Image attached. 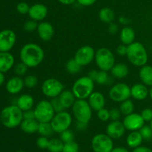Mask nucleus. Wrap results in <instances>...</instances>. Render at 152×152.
<instances>
[{"mask_svg":"<svg viewBox=\"0 0 152 152\" xmlns=\"http://www.w3.org/2000/svg\"><path fill=\"white\" fill-rule=\"evenodd\" d=\"M44 51L36 43H27L20 51V59L29 68L38 66L44 59Z\"/></svg>","mask_w":152,"mask_h":152,"instance_id":"obj_1","label":"nucleus"},{"mask_svg":"<svg viewBox=\"0 0 152 152\" xmlns=\"http://www.w3.org/2000/svg\"><path fill=\"white\" fill-rule=\"evenodd\" d=\"M126 56L131 63L140 67L146 65L148 60V53L145 46L139 42H134L128 46Z\"/></svg>","mask_w":152,"mask_h":152,"instance_id":"obj_2","label":"nucleus"},{"mask_svg":"<svg viewBox=\"0 0 152 152\" xmlns=\"http://www.w3.org/2000/svg\"><path fill=\"white\" fill-rule=\"evenodd\" d=\"M23 120V111L16 105L4 107L1 111V122L7 128H14L20 125Z\"/></svg>","mask_w":152,"mask_h":152,"instance_id":"obj_3","label":"nucleus"},{"mask_svg":"<svg viewBox=\"0 0 152 152\" xmlns=\"http://www.w3.org/2000/svg\"><path fill=\"white\" fill-rule=\"evenodd\" d=\"M94 82L88 76H83L74 82L71 91L77 99H86L94 92Z\"/></svg>","mask_w":152,"mask_h":152,"instance_id":"obj_4","label":"nucleus"},{"mask_svg":"<svg viewBox=\"0 0 152 152\" xmlns=\"http://www.w3.org/2000/svg\"><path fill=\"white\" fill-rule=\"evenodd\" d=\"M95 62L99 70L105 72L111 71L115 64L114 55L106 48H100L95 52Z\"/></svg>","mask_w":152,"mask_h":152,"instance_id":"obj_5","label":"nucleus"},{"mask_svg":"<svg viewBox=\"0 0 152 152\" xmlns=\"http://www.w3.org/2000/svg\"><path fill=\"white\" fill-rule=\"evenodd\" d=\"M72 111L77 122L88 124L91 119L92 109L86 100H76L72 106Z\"/></svg>","mask_w":152,"mask_h":152,"instance_id":"obj_6","label":"nucleus"},{"mask_svg":"<svg viewBox=\"0 0 152 152\" xmlns=\"http://www.w3.org/2000/svg\"><path fill=\"white\" fill-rule=\"evenodd\" d=\"M35 119L39 122H50L55 115V111L50 101L42 100L34 109Z\"/></svg>","mask_w":152,"mask_h":152,"instance_id":"obj_7","label":"nucleus"},{"mask_svg":"<svg viewBox=\"0 0 152 152\" xmlns=\"http://www.w3.org/2000/svg\"><path fill=\"white\" fill-rule=\"evenodd\" d=\"M72 123V116L69 113L62 111L54 115L50 124L54 132L61 134L63 131L69 129Z\"/></svg>","mask_w":152,"mask_h":152,"instance_id":"obj_8","label":"nucleus"},{"mask_svg":"<svg viewBox=\"0 0 152 152\" xmlns=\"http://www.w3.org/2000/svg\"><path fill=\"white\" fill-rule=\"evenodd\" d=\"M91 147L94 152H111L114 148V143L107 134H98L92 138Z\"/></svg>","mask_w":152,"mask_h":152,"instance_id":"obj_9","label":"nucleus"},{"mask_svg":"<svg viewBox=\"0 0 152 152\" xmlns=\"http://www.w3.org/2000/svg\"><path fill=\"white\" fill-rule=\"evenodd\" d=\"M110 98L114 102H123L130 98L131 88L125 83H118L112 86L109 90Z\"/></svg>","mask_w":152,"mask_h":152,"instance_id":"obj_10","label":"nucleus"},{"mask_svg":"<svg viewBox=\"0 0 152 152\" xmlns=\"http://www.w3.org/2000/svg\"><path fill=\"white\" fill-rule=\"evenodd\" d=\"M64 86L56 78H48L42 84V92L45 96L53 98L58 97L63 91Z\"/></svg>","mask_w":152,"mask_h":152,"instance_id":"obj_11","label":"nucleus"},{"mask_svg":"<svg viewBox=\"0 0 152 152\" xmlns=\"http://www.w3.org/2000/svg\"><path fill=\"white\" fill-rule=\"evenodd\" d=\"M95 52L91 46H82L76 52L74 59L81 66H85L93 61L95 58Z\"/></svg>","mask_w":152,"mask_h":152,"instance_id":"obj_12","label":"nucleus"},{"mask_svg":"<svg viewBox=\"0 0 152 152\" xmlns=\"http://www.w3.org/2000/svg\"><path fill=\"white\" fill-rule=\"evenodd\" d=\"M16 36L12 30L0 31V52H9L16 43Z\"/></svg>","mask_w":152,"mask_h":152,"instance_id":"obj_13","label":"nucleus"},{"mask_svg":"<svg viewBox=\"0 0 152 152\" xmlns=\"http://www.w3.org/2000/svg\"><path fill=\"white\" fill-rule=\"evenodd\" d=\"M123 123L126 130L135 131H140L144 126L145 121L143 120L140 114L132 113L128 116H126L123 119Z\"/></svg>","mask_w":152,"mask_h":152,"instance_id":"obj_14","label":"nucleus"},{"mask_svg":"<svg viewBox=\"0 0 152 152\" xmlns=\"http://www.w3.org/2000/svg\"><path fill=\"white\" fill-rule=\"evenodd\" d=\"M126 128L123 122L120 121H112L108 125L106 128V134L111 139H117L124 135Z\"/></svg>","mask_w":152,"mask_h":152,"instance_id":"obj_15","label":"nucleus"},{"mask_svg":"<svg viewBox=\"0 0 152 152\" xmlns=\"http://www.w3.org/2000/svg\"><path fill=\"white\" fill-rule=\"evenodd\" d=\"M30 18L35 21H42L47 16L48 8L45 4L37 3L30 7L28 12Z\"/></svg>","mask_w":152,"mask_h":152,"instance_id":"obj_16","label":"nucleus"},{"mask_svg":"<svg viewBox=\"0 0 152 152\" xmlns=\"http://www.w3.org/2000/svg\"><path fill=\"white\" fill-rule=\"evenodd\" d=\"M89 105L92 110L95 111H99L101 109L104 108L105 105V98L103 94L100 92H93L88 97Z\"/></svg>","mask_w":152,"mask_h":152,"instance_id":"obj_17","label":"nucleus"},{"mask_svg":"<svg viewBox=\"0 0 152 152\" xmlns=\"http://www.w3.org/2000/svg\"><path fill=\"white\" fill-rule=\"evenodd\" d=\"M38 35L43 41H49L53 37L54 29L53 25L48 22H40L37 27Z\"/></svg>","mask_w":152,"mask_h":152,"instance_id":"obj_18","label":"nucleus"},{"mask_svg":"<svg viewBox=\"0 0 152 152\" xmlns=\"http://www.w3.org/2000/svg\"><path fill=\"white\" fill-rule=\"evenodd\" d=\"M24 80L19 76H15L9 79L6 83V89L10 94H17L23 89Z\"/></svg>","mask_w":152,"mask_h":152,"instance_id":"obj_19","label":"nucleus"},{"mask_svg":"<svg viewBox=\"0 0 152 152\" xmlns=\"http://www.w3.org/2000/svg\"><path fill=\"white\" fill-rule=\"evenodd\" d=\"M14 57L10 52H0V72H8L14 65Z\"/></svg>","mask_w":152,"mask_h":152,"instance_id":"obj_20","label":"nucleus"},{"mask_svg":"<svg viewBox=\"0 0 152 152\" xmlns=\"http://www.w3.org/2000/svg\"><path fill=\"white\" fill-rule=\"evenodd\" d=\"M131 95L134 99L142 101L148 95V89L143 83H136L131 87Z\"/></svg>","mask_w":152,"mask_h":152,"instance_id":"obj_21","label":"nucleus"},{"mask_svg":"<svg viewBox=\"0 0 152 152\" xmlns=\"http://www.w3.org/2000/svg\"><path fill=\"white\" fill-rule=\"evenodd\" d=\"M34 104V98L28 94H23L17 98L16 105L22 111L31 110Z\"/></svg>","mask_w":152,"mask_h":152,"instance_id":"obj_22","label":"nucleus"},{"mask_svg":"<svg viewBox=\"0 0 152 152\" xmlns=\"http://www.w3.org/2000/svg\"><path fill=\"white\" fill-rule=\"evenodd\" d=\"M108 72L105 71H96V70H91L88 73V77L93 80L94 82H96V83L100 85L107 84L109 80Z\"/></svg>","mask_w":152,"mask_h":152,"instance_id":"obj_23","label":"nucleus"},{"mask_svg":"<svg viewBox=\"0 0 152 152\" xmlns=\"http://www.w3.org/2000/svg\"><path fill=\"white\" fill-rule=\"evenodd\" d=\"M135 40V31L129 26L124 27L120 31V40L126 46L132 44Z\"/></svg>","mask_w":152,"mask_h":152,"instance_id":"obj_24","label":"nucleus"},{"mask_svg":"<svg viewBox=\"0 0 152 152\" xmlns=\"http://www.w3.org/2000/svg\"><path fill=\"white\" fill-rule=\"evenodd\" d=\"M139 76L141 81L145 86H152V66L145 65L141 67L139 72Z\"/></svg>","mask_w":152,"mask_h":152,"instance_id":"obj_25","label":"nucleus"},{"mask_svg":"<svg viewBox=\"0 0 152 152\" xmlns=\"http://www.w3.org/2000/svg\"><path fill=\"white\" fill-rule=\"evenodd\" d=\"M39 122L36 119H23L21 122L20 127L23 132L26 134H34L37 132Z\"/></svg>","mask_w":152,"mask_h":152,"instance_id":"obj_26","label":"nucleus"},{"mask_svg":"<svg viewBox=\"0 0 152 152\" xmlns=\"http://www.w3.org/2000/svg\"><path fill=\"white\" fill-rule=\"evenodd\" d=\"M142 140H143V138L140 131H132L128 135L127 138H126V142H127L129 147L134 149L140 146L142 142Z\"/></svg>","mask_w":152,"mask_h":152,"instance_id":"obj_27","label":"nucleus"},{"mask_svg":"<svg viewBox=\"0 0 152 152\" xmlns=\"http://www.w3.org/2000/svg\"><path fill=\"white\" fill-rule=\"evenodd\" d=\"M58 97L65 109L72 107L77 98L71 90H63Z\"/></svg>","mask_w":152,"mask_h":152,"instance_id":"obj_28","label":"nucleus"},{"mask_svg":"<svg viewBox=\"0 0 152 152\" xmlns=\"http://www.w3.org/2000/svg\"><path fill=\"white\" fill-rule=\"evenodd\" d=\"M129 67L126 64L122 63L114 64V66L111 69V75L114 77H115V78L118 79H122L126 77L129 75Z\"/></svg>","mask_w":152,"mask_h":152,"instance_id":"obj_29","label":"nucleus"},{"mask_svg":"<svg viewBox=\"0 0 152 152\" xmlns=\"http://www.w3.org/2000/svg\"><path fill=\"white\" fill-rule=\"evenodd\" d=\"M99 18L102 22L105 23L113 22L115 18V13L114 10L110 7H103L99 12Z\"/></svg>","mask_w":152,"mask_h":152,"instance_id":"obj_30","label":"nucleus"},{"mask_svg":"<svg viewBox=\"0 0 152 152\" xmlns=\"http://www.w3.org/2000/svg\"><path fill=\"white\" fill-rule=\"evenodd\" d=\"M37 132L42 137H49L54 132L50 122H39Z\"/></svg>","mask_w":152,"mask_h":152,"instance_id":"obj_31","label":"nucleus"},{"mask_svg":"<svg viewBox=\"0 0 152 152\" xmlns=\"http://www.w3.org/2000/svg\"><path fill=\"white\" fill-rule=\"evenodd\" d=\"M64 142L59 139H52L49 140L47 149L49 152H62Z\"/></svg>","mask_w":152,"mask_h":152,"instance_id":"obj_32","label":"nucleus"},{"mask_svg":"<svg viewBox=\"0 0 152 152\" xmlns=\"http://www.w3.org/2000/svg\"><path fill=\"white\" fill-rule=\"evenodd\" d=\"M120 113L125 116H128V115L132 113L134 110V105L133 101L129 98V99L121 102V104L120 106Z\"/></svg>","mask_w":152,"mask_h":152,"instance_id":"obj_33","label":"nucleus"},{"mask_svg":"<svg viewBox=\"0 0 152 152\" xmlns=\"http://www.w3.org/2000/svg\"><path fill=\"white\" fill-rule=\"evenodd\" d=\"M81 66L75 61L74 58L70 59L66 63V69L71 74H77L81 69Z\"/></svg>","mask_w":152,"mask_h":152,"instance_id":"obj_34","label":"nucleus"},{"mask_svg":"<svg viewBox=\"0 0 152 152\" xmlns=\"http://www.w3.org/2000/svg\"><path fill=\"white\" fill-rule=\"evenodd\" d=\"M38 83V79L36 76L31 75H28L25 77L24 79V84L25 86L28 88L32 89V88L35 87Z\"/></svg>","mask_w":152,"mask_h":152,"instance_id":"obj_35","label":"nucleus"},{"mask_svg":"<svg viewBox=\"0 0 152 152\" xmlns=\"http://www.w3.org/2000/svg\"><path fill=\"white\" fill-rule=\"evenodd\" d=\"M50 104H51L52 107H53V110H54L55 113H60L65 110V107H63L62 104L61 103L60 100H59V97H56V98H51V100L50 101Z\"/></svg>","mask_w":152,"mask_h":152,"instance_id":"obj_36","label":"nucleus"},{"mask_svg":"<svg viewBox=\"0 0 152 152\" xmlns=\"http://www.w3.org/2000/svg\"><path fill=\"white\" fill-rule=\"evenodd\" d=\"M80 147L76 142L72 141L70 142L64 143L62 152H79Z\"/></svg>","mask_w":152,"mask_h":152,"instance_id":"obj_37","label":"nucleus"},{"mask_svg":"<svg viewBox=\"0 0 152 152\" xmlns=\"http://www.w3.org/2000/svg\"><path fill=\"white\" fill-rule=\"evenodd\" d=\"M60 139L64 143L70 142L74 141V134L72 131L68 129L66 131H63L60 134Z\"/></svg>","mask_w":152,"mask_h":152,"instance_id":"obj_38","label":"nucleus"},{"mask_svg":"<svg viewBox=\"0 0 152 152\" xmlns=\"http://www.w3.org/2000/svg\"><path fill=\"white\" fill-rule=\"evenodd\" d=\"M39 24H37V21L33 20H28L25 22L23 25V28L25 31H28V32H32V31L37 30V27H38Z\"/></svg>","mask_w":152,"mask_h":152,"instance_id":"obj_39","label":"nucleus"},{"mask_svg":"<svg viewBox=\"0 0 152 152\" xmlns=\"http://www.w3.org/2000/svg\"><path fill=\"white\" fill-rule=\"evenodd\" d=\"M139 131L141 134V135H142L143 139L148 140L152 138V130L150 126L144 125Z\"/></svg>","mask_w":152,"mask_h":152,"instance_id":"obj_40","label":"nucleus"},{"mask_svg":"<svg viewBox=\"0 0 152 152\" xmlns=\"http://www.w3.org/2000/svg\"><path fill=\"white\" fill-rule=\"evenodd\" d=\"M28 67L27 66L25 63L21 62V63H17L16 66H15L14 72L17 75L22 76V75H24L27 72V71H28Z\"/></svg>","mask_w":152,"mask_h":152,"instance_id":"obj_41","label":"nucleus"},{"mask_svg":"<svg viewBox=\"0 0 152 152\" xmlns=\"http://www.w3.org/2000/svg\"><path fill=\"white\" fill-rule=\"evenodd\" d=\"M30 7L31 6H29L28 3L25 2V1H21V2L18 3V4L16 5V10L21 14H26L29 12Z\"/></svg>","mask_w":152,"mask_h":152,"instance_id":"obj_42","label":"nucleus"},{"mask_svg":"<svg viewBox=\"0 0 152 152\" xmlns=\"http://www.w3.org/2000/svg\"><path fill=\"white\" fill-rule=\"evenodd\" d=\"M97 117L102 122H107L110 119L109 110L105 108L101 109L99 111H97Z\"/></svg>","mask_w":152,"mask_h":152,"instance_id":"obj_43","label":"nucleus"},{"mask_svg":"<svg viewBox=\"0 0 152 152\" xmlns=\"http://www.w3.org/2000/svg\"><path fill=\"white\" fill-rule=\"evenodd\" d=\"M48 142L49 140L48 139V137L41 136V137H39L37 139V145L40 149H46L48 148Z\"/></svg>","mask_w":152,"mask_h":152,"instance_id":"obj_44","label":"nucleus"},{"mask_svg":"<svg viewBox=\"0 0 152 152\" xmlns=\"http://www.w3.org/2000/svg\"><path fill=\"white\" fill-rule=\"evenodd\" d=\"M142 119L145 122H151L152 120V109L145 108L141 113Z\"/></svg>","mask_w":152,"mask_h":152,"instance_id":"obj_45","label":"nucleus"},{"mask_svg":"<svg viewBox=\"0 0 152 152\" xmlns=\"http://www.w3.org/2000/svg\"><path fill=\"white\" fill-rule=\"evenodd\" d=\"M109 114H110V119L111 121H118L120 119V110H118L117 108H112L109 110Z\"/></svg>","mask_w":152,"mask_h":152,"instance_id":"obj_46","label":"nucleus"},{"mask_svg":"<svg viewBox=\"0 0 152 152\" xmlns=\"http://www.w3.org/2000/svg\"><path fill=\"white\" fill-rule=\"evenodd\" d=\"M35 119V113H34V110H33L32 109L23 112V119Z\"/></svg>","mask_w":152,"mask_h":152,"instance_id":"obj_47","label":"nucleus"},{"mask_svg":"<svg viewBox=\"0 0 152 152\" xmlns=\"http://www.w3.org/2000/svg\"><path fill=\"white\" fill-rule=\"evenodd\" d=\"M127 49L128 46L122 44L120 45L119 46H117V52L118 53V55H121V56H124V55H126V54H127Z\"/></svg>","mask_w":152,"mask_h":152,"instance_id":"obj_48","label":"nucleus"},{"mask_svg":"<svg viewBox=\"0 0 152 152\" xmlns=\"http://www.w3.org/2000/svg\"><path fill=\"white\" fill-rule=\"evenodd\" d=\"M118 30L119 27L117 24L114 23V22H111V23H109V25H108V31H109L110 34H116L118 32Z\"/></svg>","mask_w":152,"mask_h":152,"instance_id":"obj_49","label":"nucleus"},{"mask_svg":"<svg viewBox=\"0 0 152 152\" xmlns=\"http://www.w3.org/2000/svg\"><path fill=\"white\" fill-rule=\"evenodd\" d=\"M77 1L82 6H91L94 4L96 0H77Z\"/></svg>","mask_w":152,"mask_h":152,"instance_id":"obj_50","label":"nucleus"},{"mask_svg":"<svg viewBox=\"0 0 152 152\" xmlns=\"http://www.w3.org/2000/svg\"><path fill=\"white\" fill-rule=\"evenodd\" d=\"M132 152H152V150L148 147L140 145L136 148H134Z\"/></svg>","mask_w":152,"mask_h":152,"instance_id":"obj_51","label":"nucleus"},{"mask_svg":"<svg viewBox=\"0 0 152 152\" xmlns=\"http://www.w3.org/2000/svg\"><path fill=\"white\" fill-rule=\"evenodd\" d=\"M111 152H129V151L124 147H116L114 148Z\"/></svg>","mask_w":152,"mask_h":152,"instance_id":"obj_52","label":"nucleus"},{"mask_svg":"<svg viewBox=\"0 0 152 152\" xmlns=\"http://www.w3.org/2000/svg\"><path fill=\"white\" fill-rule=\"evenodd\" d=\"M88 126V124L86 123H83V122H77V124L76 125V127L78 130H85Z\"/></svg>","mask_w":152,"mask_h":152,"instance_id":"obj_53","label":"nucleus"},{"mask_svg":"<svg viewBox=\"0 0 152 152\" xmlns=\"http://www.w3.org/2000/svg\"><path fill=\"white\" fill-rule=\"evenodd\" d=\"M61 4H65V5H69V4H74L77 0H58Z\"/></svg>","mask_w":152,"mask_h":152,"instance_id":"obj_54","label":"nucleus"},{"mask_svg":"<svg viewBox=\"0 0 152 152\" xmlns=\"http://www.w3.org/2000/svg\"><path fill=\"white\" fill-rule=\"evenodd\" d=\"M4 80H5V78H4V73L0 72V86H1L4 83Z\"/></svg>","mask_w":152,"mask_h":152,"instance_id":"obj_55","label":"nucleus"},{"mask_svg":"<svg viewBox=\"0 0 152 152\" xmlns=\"http://www.w3.org/2000/svg\"><path fill=\"white\" fill-rule=\"evenodd\" d=\"M119 20H120V22H121L122 24H126V23H128L127 20H126V18L123 17V16H121V17H120V19H119Z\"/></svg>","mask_w":152,"mask_h":152,"instance_id":"obj_56","label":"nucleus"},{"mask_svg":"<svg viewBox=\"0 0 152 152\" xmlns=\"http://www.w3.org/2000/svg\"><path fill=\"white\" fill-rule=\"evenodd\" d=\"M148 95H149L150 98L152 99V86H151V88H150L149 90H148Z\"/></svg>","mask_w":152,"mask_h":152,"instance_id":"obj_57","label":"nucleus"},{"mask_svg":"<svg viewBox=\"0 0 152 152\" xmlns=\"http://www.w3.org/2000/svg\"><path fill=\"white\" fill-rule=\"evenodd\" d=\"M150 127H151V128L152 130V120L151 121V122H150Z\"/></svg>","mask_w":152,"mask_h":152,"instance_id":"obj_58","label":"nucleus"},{"mask_svg":"<svg viewBox=\"0 0 152 152\" xmlns=\"http://www.w3.org/2000/svg\"><path fill=\"white\" fill-rule=\"evenodd\" d=\"M0 122H1V112H0Z\"/></svg>","mask_w":152,"mask_h":152,"instance_id":"obj_59","label":"nucleus"},{"mask_svg":"<svg viewBox=\"0 0 152 152\" xmlns=\"http://www.w3.org/2000/svg\"><path fill=\"white\" fill-rule=\"evenodd\" d=\"M16 152H25V151H16Z\"/></svg>","mask_w":152,"mask_h":152,"instance_id":"obj_60","label":"nucleus"}]
</instances>
